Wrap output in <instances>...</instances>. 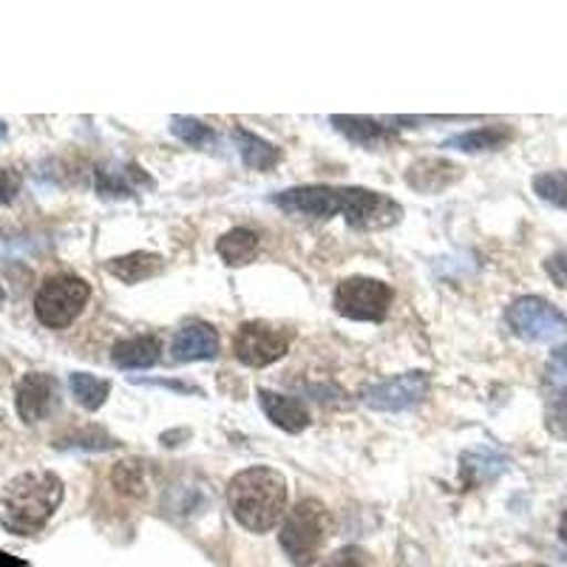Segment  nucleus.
<instances>
[{
	"label": "nucleus",
	"mask_w": 567,
	"mask_h": 567,
	"mask_svg": "<svg viewBox=\"0 0 567 567\" xmlns=\"http://www.w3.org/2000/svg\"><path fill=\"white\" fill-rule=\"evenodd\" d=\"M514 140V128L511 125H485V128L465 131V134L449 136L443 142V148L463 151V154H480V151H496L505 148Z\"/></svg>",
	"instance_id": "nucleus-18"
},
{
	"label": "nucleus",
	"mask_w": 567,
	"mask_h": 567,
	"mask_svg": "<svg viewBox=\"0 0 567 567\" xmlns=\"http://www.w3.org/2000/svg\"><path fill=\"white\" fill-rule=\"evenodd\" d=\"M559 536H561V542L567 545V511H565V516H561V523H559Z\"/></svg>",
	"instance_id": "nucleus-32"
},
{
	"label": "nucleus",
	"mask_w": 567,
	"mask_h": 567,
	"mask_svg": "<svg viewBox=\"0 0 567 567\" xmlns=\"http://www.w3.org/2000/svg\"><path fill=\"white\" fill-rule=\"evenodd\" d=\"M343 219L354 230H386L403 219V207L392 196L367 190V187H343Z\"/></svg>",
	"instance_id": "nucleus-7"
},
{
	"label": "nucleus",
	"mask_w": 567,
	"mask_h": 567,
	"mask_svg": "<svg viewBox=\"0 0 567 567\" xmlns=\"http://www.w3.org/2000/svg\"><path fill=\"white\" fill-rule=\"evenodd\" d=\"M432 392V374L429 372H403L389 381L374 383L363 392V403L374 412H406L420 406Z\"/></svg>",
	"instance_id": "nucleus-8"
},
{
	"label": "nucleus",
	"mask_w": 567,
	"mask_h": 567,
	"mask_svg": "<svg viewBox=\"0 0 567 567\" xmlns=\"http://www.w3.org/2000/svg\"><path fill=\"white\" fill-rule=\"evenodd\" d=\"M14 406L23 423H40L58 406V381L45 372H29L14 389Z\"/></svg>",
	"instance_id": "nucleus-11"
},
{
	"label": "nucleus",
	"mask_w": 567,
	"mask_h": 567,
	"mask_svg": "<svg viewBox=\"0 0 567 567\" xmlns=\"http://www.w3.org/2000/svg\"><path fill=\"white\" fill-rule=\"evenodd\" d=\"M323 567H372L369 556L361 548H341L323 561Z\"/></svg>",
	"instance_id": "nucleus-28"
},
{
	"label": "nucleus",
	"mask_w": 567,
	"mask_h": 567,
	"mask_svg": "<svg viewBox=\"0 0 567 567\" xmlns=\"http://www.w3.org/2000/svg\"><path fill=\"white\" fill-rule=\"evenodd\" d=\"M20 561H14V559H9L7 554H0V567H18Z\"/></svg>",
	"instance_id": "nucleus-33"
},
{
	"label": "nucleus",
	"mask_w": 567,
	"mask_h": 567,
	"mask_svg": "<svg viewBox=\"0 0 567 567\" xmlns=\"http://www.w3.org/2000/svg\"><path fill=\"white\" fill-rule=\"evenodd\" d=\"M329 123L336 125L338 134H343L349 142L361 145V148H386V145L394 142L392 128L381 125L378 120H369V116L332 114L329 116Z\"/></svg>",
	"instance_id": "nucleus-15"
},
{
	"label": "nucleus",
	"mask_w": 567,
	"mask_h": 567,
	"mask_svg": "<svg viewBox=\"0 0 567 567\" xmlns=\"http://www.w3.org/2000/svg\"><path fill=\"white\" fill-rule=\"evenodd\" d=\"M105 270H109V276L120 278L123 284H142L165 270V258L156 256V252L136 250L128 252V256H116L111 261H105Z\"/></svg>",
	"instance_id": "nucleus-17"
},
{
	"label": "nucleus",
	"mask_w": 567,
	"mask_h": 567,
	"mask_svg": "<svg viewBox=\"0 0 567 567\" xmlns=\"http://www.w3.org/2000/svg\"><path fill=\"white\" fill-rule=\"evenodd\" d=\"M114 483L116 488L131 491V494H145V485H142L140 471H136V463H123L114 471Z\"/></svg>",
	"instance_id": "nucleus-27"
},
{
	"label": "nucleus",
	"mask_w": 567,
	"mask_h": 567,
	"mask_svg": "<svg viewBox=\"0 0 567 567\" xmlns=\"http://www.w3.org/2000/svg\"><path fill=\"white\" fill-rule=\"evenodd\" d=\"M63 480L54 471H23L0 491V525L14 536H32L63 503Z\"/></svg>",
	"instance_id": "nucleus-1"
},
{
	"label": "nucleus",
	"mask_w": 567,
	"mask_h": 567,
	"mask_svg": "<svg viewBox=\"0 0 567 567\" xmlns=\"http://www.w3.org/2000/svg\"><path fill=\"white\" fill-rule=\"evenodd\" d=\"M463 176V168H460L457 162L445 159V156H420L409 165L406 171V185L417 194H443L454 182H460Z\"/></svg>",
	"instance_id": "nucleus-12"
},
{
	"label": "nucleus",
	"mask_w": 567,
	"mask_h": 567,
	"mask_svg": "<svg viewBox=\"0 0 567 567\" xmlns=\"http://www.w3.org/2000/svg\"><path fill=\"white\" fill-rule=\"evenodd\" d=\"M69 389L85 412H97V409H103L105 400H109L111 394V383L105 381V378H97V374H89V372L71 374Z\"/></svg>",
	"instance_id": "nucleus-22"
},
{
	"label": "nucleus",
	"mask_w": 567,
	"mask_h": 567,
	"mask_svg": "<svg viewBox=\"0 0 567 567\" xmlns=\"http://www.w3.org/2000/svg\"><path fill=\"white\" fill-rule=\"evenodd\" d=\"M60 449H85V452H105V449H114L116 440L109 437L103 429H85V432L71 434L69 440L58 443Z\"/></svg>",
	"instance_id": "nucleus-25"
},
{
	"label": "nucleus",
	"mask_w": 567,
	"mask_h": 567,
	"mask_svg": "<svg viewBox=\"0 0 567 567\" xmlns=\"http://www.w3.org/2000/svg\"><path fill=\"white\" fill-rule=\"evenodd\" d=\"M332 530H336V523H332L327 505L318 499H301L284 519L278 542L292 565L310 567L318 561Z\"/></svg>",
	"instance_id": "nucleus-3"
},
{
	"label": "nucleus",
	"mask_w": 567,
	"mask_h": 567,
	"mask_svg": "<svg viewBox=\"0 0 567 567\" xmlns=\"http://www.w3.org/2000/svg\"><path fill=\"white\" fill-rule=\"evenodd\" d=\"M233 140H236V148H239L241 162L252 171H272L281 162V151L272 145V142L261 140L258 134L247 128L233 131Z\"/></svg>",
	"instance_id": "nucleus-19"
},
{
	"label": "nucleus",
	"mask_w": 567,
	"mask_h": 567,
	"mask_svg": "<svg viewBox=\"0 0 567 567\" xmlns=\"http://www.w3.org/2000/svg\"><path fill=\"white\" fill-rule=\"evenodd\" d=\"M219 332L216 327L205 321L185 323L171 341V358L176 363H190V361H210L219 354Z\"/></svg>",
	"instance_id": "nucleus-13"
},
{
	"label": "nucleus",
	"mask_w": 567,
	"mask_h": 567,
	"mask_svg": "<svg viewBox=\"0 0 567 567\" xmlns=\"http://www.w3.org/2000/svg\"><path fill=\"white\" fill-rule=\"evenodd\" d=\"M162 354V341L156 336H134L116 341L111 349V363L120 369H151Z\"/></svg>",
	"instance_id": "nucleus-16"
},
{
	"label": "nucleus",
	"mask_w": 567,
	"mask_h": 567,
	"mask_svg": "<svg viewBox=\"0 0 567 567\" xmlns=\"http://www.w3.org/2000/svg\"><path fill=\"white\" fill-rule=\"evenodd\" d=\"M142 185L154 187V182L148 179L145 171H140L136 165H123V168H100L97 171V190L103 196H134Z\"/></svg>",
	"instance_id": "nucleus-20"
},
{
	"label": "nucleus",
	"mask_w": 567,
	"mask_h": 567,
	"mask_svg": "<svg viewBox=\"0 0 567 567\" xmlns=\"http://www.w3.org/2000/svg\"><path fill=\"white\" fill-rule=\"evenodd\" d=\"M227 505L241 528L250 534H267L287 511V480L281 471L267 465L239 471L227 485Z\"/></svg>",
	"instance_id": "nucleus-2"
},
{
	"label": "nucleus",
	"mask_w": 567,
	"mask_h": 567,
	"mask_svg": "<svg viewBox=\"0 0 567 567\" xmlns=\"http://www.w3.org/2000/svg\"><path fill=\"white\" fill-rule=\"evenodd\" d=\"M545 272H548L550 281H554L556 287L567 290V250L554 252V256L545 261Z\"/></svg>",
	"instance_id": "nucleus-30"
},
{
	"label": "nucleus",
	"mask_w": 567,
	"mask_h": 567,
	"mask_svg": "<svg viewBox=\"0 0 567 567\" xmlns=\"http://www.w3.org/2000/svg\"><path fill=\"white\" fill-rule=\"evenodd\" d=\"M394 292L386 281L367 276L343 278L336 290V310L338 316L349 318V321H367L381 323L386 321L389 310H392Z\"/></svg>",
	"instance_id": "nucleus-5"
},
{
	"label": "nucleus",
	"mask_w": 567,
	"mask_h": 567,
	"mask_svg": "<svg viewBox=\"0 0 567 567\" xmlns=\"http://www.w3.org/2000/svg\"><path fill=\"white\" fill-rule=\"evenodd\" d=\"M548 429L556 434V437L567 440V398L556 400L548 412Z\"/></svg>",
	"instance_id": "nucleus-31"
},
{
	"label": "nucleus",
	"mask_w": 567,
	"mask_h": 567,
	"mask_svg": "<svg viewBox=\"0 0 567 567\" xmlns=\"http://www.w3.org/2000/svg\"><path fill=\"white\" fill-rule=\"evenodd\" d=\"M91 298V284L71 272H58L40 284L34 296V316L43 327L65 329L78 321Z\"/></svg>",
	"instance_id": "nucleus-4"
},
{
	"label": "nucleus",
	"mask_w": 567,
	"mask_h": 567,
	"mask_svg": "<svg viewBox=\"0 0 567 567\" xmlns=\"http://www.w3.org/2000/svg\"><path fill=\"white\" fill-rule=\"evenodd\" d=\"M171 134L179 142H185V145H190V148L199 151L216 145V131L202 123V120H194V116H171Z\"/></svg>",
	"instance_id": "nucleus-23"
},
{
	"label": "nucleus",
	"mask_w": 567,
	"mask_h": 567,
	"mask_svg": "<svg viewBox=\"0 0 567 567\" xmlns=\"http://www.w3.org/2000/svg\"><path fill=\"white\" fill-rule=\"evenodd\" d=\"M0 140H7V123L0 120Z\"/></svg>",
	"instance_id": "nucleus-34"
},
{
	"label": "nucleus",
	"mask_w": 567,
	"mask_h": 567,
	"mask_svg": "<svg viewBox=\"0 0 567 567\" xmlns=\"http://www.w3.org/2000/svg\"><path fill=\"white\" fill-rule=\"evenodd\" d=\"M511 332L530 343H554L567 336V316L539 296L516 298L505 312Z\"/></svg>",
	"instance_id": "nucleus-6"
},
{
	"label": "nucleus",
	"mask_w": 567,
	"mask_h": 567,
	"mask_svg": "<svg viewBox=\"0 0 567 567\" xmlns=\"http://www.w3.org/2000/svg\"><path fill=\"white\" fill-rule=\"evenodd\" d=\"M258 233L250 227H233L230 233H225L216 245V252L221 256L227 267H245L250 265L258 252Z\"/></svg>",
	"instance_id": "nucleus-21"
},
{
	"label": "nucleus",
	"mask_w": 567,
	"mask_h": 567,
	"mask_svg": "<svg viewBox=\"0 0 567 567\" xmlns=\"http://www.w3.org/2000/svg\"><path fill=\"white\" fill-rule=\"evenodd\" d=\"M545 381L554 389H567V343L550 352L548 363H545Z\"/></svg>",
	"instance_id": "nucleus-26"
},
{
	"label": "nucleus",
	"mask_w": 567,
	"mask_h": 567,
	"mask_svg": "<svg viewBox=\"0 0 567 567\" xmlns=\"http://www.w3.org/2000/svg\"><path fill=\"white\" fill-rule=\"evenodd\" d=\"M272 205L281 207L290 216H307V219H332L343 213V187L332 185H301L287 187L272 196Z\"/></svg>",
	"instance_id": "nucleus-10"
},
{
	"label": "nucleus",
	"mask_w": 567,
	"mask_h": 567,
	"mask_svg": "<svg viewBox=\"0 0 567 567\" xmlns=\"http://www.w3.org/2000/svg\"><path fill=\"white\" fill-rule=\"evenodd\" d=\"M534 194L548 205L567 210V171H545L534 176Z\"/></svg>",
	"instance_id": "nucleus-24"
},
{
	"label": "nucleus",
	"mask_w": 567,
	"mask_h": 567,
	"mask_svg": "<svg viewBox=\"0 0 567 567\" xmlns=\"http://www.w3.org/2000/svg\"><path fill=\"white\" fill-rule=\"evenodd\" d=\"M258 406L267 414L272 425H278L287 434H301L310 425V409L303 406L298 398L278 394L270 389H258Z\"/></svg>",
	"instance_id": "nucleus-14"
},
{
	"label": "nucleus",
	"mask_w": 567,
	"mask_h": 567,
	"mask_svg": "<svg viewBox=\"0 0 567 567\" xmlns=\"http://www.w3.org/2000/svg\"><path fill=\"white\" fill-rule=\"evenodd\" d=\"M20 185H23V179H20L18 171L0 168V205H12L20 194Z\"/></svg>",
	"instance_id": "nucleus-29"
},
{
	"label": "nucleus",
	"mask_w": 567,
	"mask_h": 567,
	"mask_svg": "<svg viewBox=\"0 0 567 567\" xmlns=\"http://www.w3.org/2000/svg\"><path fill=\"white\" fill-rule=\"evenodd\" d=\"M287 349H290V336L265 321L241 323L233 338V352L250 369L270 367L287 354Z\"/></svg>",
	"instance_id": "nucleus-9"
}]
</instances>
